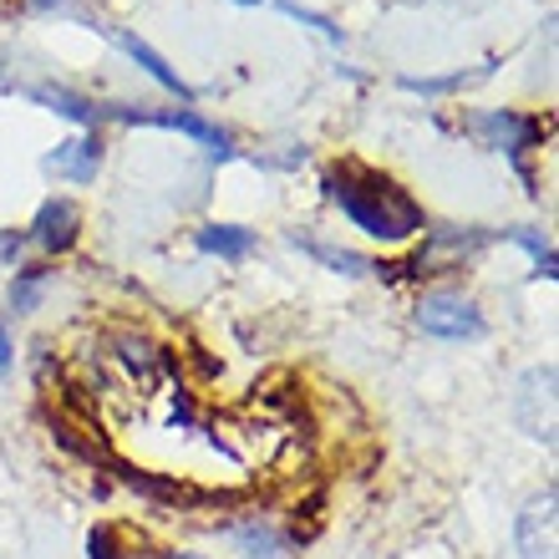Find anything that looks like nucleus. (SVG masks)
<instances>
[{
  "label": "nucleus",
  "mask_w": 559,
  "mask_h": 559,
  "mask_svg": "<svg viewBox=\"0 0 559 559\" xmlns=\"http://www.w3.org/2000/svg\"><path fill=\"white\" fill-rule=\"evenodd\" d=\"M235 5H260V0H235Z\"/></svg>",
  "instance_id": "412c9836"
},
{
  "label": "nucleus",
  "mask_w": 559,
  "mask_h": 559,
  "mask_svg": "<svg viewBox=\"0 0 559 559\" xmlns=\"http://www.w3.org/2000/svg\"><path fill=\"white\" fill-rule=\"evenodd\" d=\"M325 193L346 209V219L356 229H367L371 239H413L417 229H427L423 204H417L407 189H397L386 174L377 168H361V163H346L336 174L325 178Z\"/></svg>",
  "instance_id": "f257e3e1"
},
{
  "label": "nucleus",
  "mask_w": 559,
  "mask_h": 559,
  "mask_svg": "<svg viewBox=\"0 0 559 559\" xmlns=\"http://www.w3.org/2000/svg\"><path fill=\"white\" fill-rule=\"evenodd\" d=\"M112 346H118V361L128 367V377H133L138 386H153V382L163 377V352L153 346V341L133 336V331H122Z\"/></svg>",
  "instance_id": "1a4fd4ad"
},
{
  "label": "nucleus",
  "mask_w": 559,
  "mask_h": 559,
  "mask_svg": "<svg viewBox=\"0 0 559 559\" xmlns=\"http://www.w3.org/2000/svg\"><path fill=\"white\" fill-rule=\"evenodd\" d=\"M514 239H519V245H524V250L534 254V260H539V275H555V250H549L545 239H539V235H530V229H514Z\"/></svg>",
  "instance_id": "f3484780"
},
{
  "label": "nucleus",
  "mask_w": 559,
  "mask_h": 559,
  "mask_svg": "<svg viewBox=\"0 0 559 559\" xmlns=\"http://www.w3.org/2000/svg\"><path fill=\"white\" fill-rule=\"evenodd\" d=\"M168 559H199V555H168Z\"/></svg>",
  "instance_id": "4be33fe9"
},
{
  "label": "nucleus",
  "mask_w": 559,
  "mask_h": 559,
  "mask_svg": "<svg viewBox=\"0 0 559 559\" xmlns=\"http://www.w3.org/2000/svg\"><path fill=\"white\" fill-rule=\"evenodd\" d=\"M199 250L219 254V260H245L254 250V229H239V224H204L199 229Z\"/></svg>",
  "instance_id": "9b49d317"
},
{
  "label": "nucleus",
  "mask_w": 559,
  "mask_h": 559,
  "mask_svg": "<svg viewBox=\"0 0 559 559\" xmlns=\"http://www.w3.org/2000/svg\"><path fill=\"white\" fill-rule=\"evenodd\" d=\"M31 11H67V5H72V0H26Z\"/></svg>",
  "instance_id": "aec40b11"
},
{
  "label": "nucleus",
  "mask_w": 559,
  "mask_h": 559,
  "mask_svg": "<svg viewBox=\"0 0 559 559\" xmlns=\"http://www.w3.org/2000/svg\"><path fill=\"white\" fill-rule=\"evenodd\" d=\"M473 133L484 138L488 147L509 153V158H524V153L545 138V122H539V118H519V112H484V118H473Z\"/></svg>",
  "instance_id": "423d86ee"
},
{
  "label": "nucleus",
  "mask_w": 559,
  "mask_h": 559,
  "mask_svg": "<svg viewBox=\"0 0 559 559\" xmlns=\"http://www.w3.org/2000/svg\"><path fill=\"white\" fill-rule=\"evenodd\" d=\"M118 46H122V51H128V57L138 61V67H143L147 76H153V82H158L163 92H174V97H193V92L183 87V76H178L174 67H168V61H163L158 51H153V46L143 41V36H133V31H118Z\"/></svg>",
  "instance_id": "9d476101"
},
{
  "label": "nucleus",
  "mask_w": 559,
  "mask_h": 559,
  "mask_svg": "<svg viewBox=\"0 0 559 559\" xmlns=\"http://www.w3.org/2000/svg\"><path fill=\"white\" fill-rule=\"evenodd\" d=\"M87 559H122L118 555V534L107 530V524H97V530L87 534Z\"/></svg>",
  "instance_id": "dca6fc26"
},
{
  "label": "nucleus",
  "mask_w": 559,
  "mask_h": 559,
  "mask_svg": "<svg viewBox=\"0 0 559 559\" xmlns=\"http://www.w3.org/2000/svg\"><path fill=\"white\" fill-rule=\"evenodd\" d=\"M11 367V331H5V325H0V371Z\"/></svg>",
  "instance_id": "6ab92c4d"
},
{
  "label": "nucleus",
  "mask_w": 559,
  "mask_h": 559,
  "mask_svg": "<svg viewBox=\"0 0 559 559\" xmlns=\"http://www.w3.org/2000/svg\"><path fill=\"white\" fill-rule=\"evenodd\" d=\"M97 112H107V118H122V122H147V128H178V133L199 138V143L214 153V158H229V133L224 128H214V122H204L199 112H189V107H178V112H138V107H97Z\"/></svg>",
  "instance_id": "39448f33"
},
{
  "label": "nucleus",
  "mask_w": 559,
  "mask_h": 559,
  "mask_svg": "<svg viewBox=\"0 0 559 559\" xmlns=\"http://www.w3.org/2000/svg\"><path fill=\"white\" fill-rule=\"evenodd\" d=\"M417 325H423L427 336H438V341H473V336H484V310L473 306L468 295H457V290H432L417 300Z\"/></svg>",
  "instance_id": "f03ea898"
},
{
  "label": "nucleus",
  "mask_w": 559,
  "mask_h": 559,
  "mask_svg": "<svg viewBox=\"0 0 559 559\" xmlns=\"http://www.w3.org/2000/svg\"><path fill=\"white\" fill-rule=\"evenodd\" d=\"M31 97H36V103H46L51 112H61V118L82 122V128H92V122L103 118V112H97V103H87V97H76V92H67V87H36Z\"/></svg>",
  "instance_id": "f8f14e48"
},
{
  "label": "nucleus",
  "mask_w": 559,
  "mask_h": 559,
  "mask_svg": "<svg viewBox=\"0 0 559 559\" xmlns=\"http://www.w3.org/2000/svg\"><path fill=\"white\" fill-rule=\"evenodd\" d=\"M235 539L250 549V559H275L280 555V534L265 530V524H245V530H235Z\"/></svg>",
  "instance_id": "4468645a"
},
{
  "label": "nucleus",
  "mask_w": 559,
  "mask_h": 559,
  "mask_svg": "<svg viewBox=\"0 0 559 559\" xmlns=\"http://www.w3.org/2000/svg\"><path fill=\"white\" fill-rule=\"evenodd\" d=\"M519 559H559V493L545 488L539 499L524 503V514L514 524Z\"/></svg>",
  "instance_id": "20e7f679"
},
{
  "label": "nucleus",
  "mask_w": 559,
  "mask_h": 559,
  "mask_svg": "<svg viewBox=\"0 0 559 559\" xmlns=\"http://www.w3.org/2000/svg\"><path fill=\"white\" fill-rule=\"evenodd\" d=\"M41 285H46V270H21V275H15V285H11V306L15 310H36Z\"/></svg>",
  "instance_id": "2eb2a0df"
},
{
  "label": "nucleus",
  "mask_w": 559,
  "mask_h": 559,
  "mask_svg": "<svg viewBox=\"0 0 559 559\" xmlns=\"http://www.w3.org/2000/svg\"><path fill=\"white\" fill-rule=\"evenodd\" d=\"M285 15H295V21H306V26H316L321 36H331V41H341V26H331L325 15H316V11H300L295 0H285Z\"/></svg>",
  "instance_id": "a211bd4d"
},
{
  "label": "nucleus",
  "mask_w": 559,
  "mask_h": 559,
  "mask_svg": "<svg viewBox=\"0 0 559 559\" xmlns=\"http://www.w3.org/2000/svg\"><path fill=\"white\" fill-rule=\"evenodd\" d=\"M46 168L67 183H92L103 168V143L97 138H67V143H57V153H46Z\"/></svg>",
  "instance_id": "6e6552de"
},
{
  "label": "nucleus",
  "mask_w": 559,
  "mask_h": 559,
  "mask_svg": "<svg viewBox=\"0 0 559 559\" xmlns=\"http://www.w3.org/2000/svg\"><path fill=\"white\" fill-rule=\"evenodd\" d=\"M295 245H300L306 254H316L321 265L341 270V275H367V270H371L367 260H361V254H352V250H331V245H316V239H300V235H295Z\"/></svg>",
  "instance_id": "ddd939ff"
},
{
  "label": "nucleus",
  "mask_w": 559,
  "mask_h": 559,
  "mask_svg": "<svg viewBox=\"0 0 559 559\" xmlns=\"http://www.w3.org/2000/svg\"><path fill=\"white\" fill-rule=\"evenodd\" d=\"M76 229H82V209L72 199H46L31 219V239L41 245L46 254H67L76 245Z\"/></svg>",
  "instance_id": "0eeeda50"
},
{
  "label": "nucleus",
  "mask_w": 559,
  "mask_h": 559,
  "mask_svg": "<svg viewBox=\"0 0 559 559\" xmlns=\"http://www.w3.org/2000/svg\"><path fill=\"white\" fill-rule=\"evenodd\" d=\"M514 423L530 432L534 442L555 448V367L524 371V382L514 392Z\"/></svg>",
  "instance_id": "7ed1b4c3"
}]
</instances>
